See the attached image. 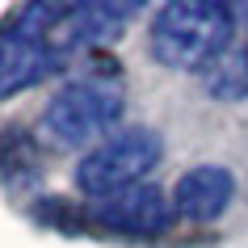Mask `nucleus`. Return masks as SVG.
<instances>
[{"label": "nucleus", "mask_w": 248, "mask_h": 248, "mask_svg": "<svg viewBox=\"0 0 248 248\" xmlns=\"http://www.w3.org/2000/svg\"><path fill=\"white\" fill-rule=\"evenodd\" d=\"M235 38V13L219 0H177L152 21V55L172 72H202Z\"/></svg>", "instance_id": "nucleus-1"}, {"label": "nucleus", "mask_w": 248, "mask_h": 248, "mask_svg": "<svg viewBox=\"0 0 248 248\" xmlns=\"http://www.w3.org/2000/svg\"><path fill=\"white\" fill-rule=\"evenodd\" d=\"M122 89L109 80H76L51 97L42 131L59 147H101L122 118Z\"/></svg>", "instance_id": "nucleus-2"}, {"label": "nucleus", "mask_w": 248, "mask_h": 248, "mask_svg": "<svg viewBox=\"0 0 248 248\" xmlns=\"http://www.w3.org/2000/svg\"><path fill=\"white\" fill-rule=\"evenodd\" d=\"M164 156V139L152 126H131V131L109 135L101 147H93L89 156H80L76 164V185L89 198H109L118 189L143 185V177L160 164Z\"/></svg>", "instance_id": "nucleus-3"}, {"label": "nucleus", "mask_w": 248, "mask_h": 248, "mask_svg": "<svg viewBox=\"0 0 248 248\" xmlns=\"http://www.w3.org/2000/svg\"><path fill=\"white\" fill-rule=\"evenodd\" d=\"M172 215H177L172 194H164L152 181L118 189V194L101 198L93 206V223H101L105 232H118V235H160V232H169Z\"/></svg>", "instance_id": "nucleus-4"}, {"label": "nucleus", "mask_w": 248, "mask_h": 248, "mask_svg": "<svg viewBox=\"0 0 248 248\" xmlns=\"http://www.w3.org/2000/svg\"><path fill=\"white\" fill-rule=\"evenodd\" d=\"M59 63L63 59L46 42H38L30 30H21L17 21L0 26V101L42 84L46 76L59 72Z\"/></svg>", "instance_id": "nucleus-5"}, {"label": "nucleus", "mask_w": 248, "mask_h": 248, "mask_svg": "<svg viewBox=\"0 0 248 248\" xmlns=\"http://www.w3.org/2000/svg\"><path fill=\"white\" fill-rule=\"evenodd\" d=\"M235 198V177L223 164H198L181 172L172 185V210L189 223H210L232 206Z\"/></svg>", "instance_id": "nucleus-6"}, {"label": "nucleus", "mask_w": 248, "mask_h": 248, "mask_svg": "<svg viewBox=\"0 0 248 248\" xmlns=\"http://www.w3.org/2000/svg\"><path fill=\"white\" fill-rule=\"evenodd\" d=\"M202 93L215 101L248 97V46H227L219 59H210L202 67Z\"/></svg>", "instance_id": "nucleus-7"}, {"label": "nucleus", "mask_w": 248, "mask_h": 248, "mask_svg": "<svg viewBox=\"0 0 248 248\" xmlns=\"http://www.w3.org/2000/svg\"><path fill=\"white\" fill-rule=\"evenodd\" d=\"M232 13H240V17H248V4H244V9H232Z\"/></svg>", "instance_id": "nucleus-8"}]
</instances>
